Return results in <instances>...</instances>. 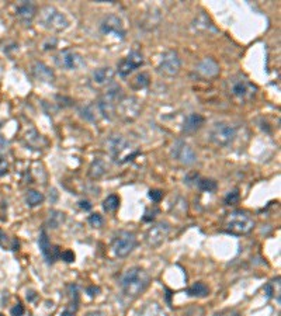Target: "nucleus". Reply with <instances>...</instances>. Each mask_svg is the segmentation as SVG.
Returning <instances> with one entry per match:
<instances>
[{
  "label": "nucleus",
  "mask_w": 281,
  "mask_h": 316,
  "mask_svg": "<svg viewBox=\"0 0 281 316\" xmlns=\"http://www.w3.org/2000/svg\"><path fill=\"white\" fill-rule=\"evenodd\" d=\"M149 283H151V277L144 268L131 267L121 277V290L125 297L136 298L147 290Z\"/></svg>",
  "instance_id": "f257e3e1"
},
{
  "label": "nucleus",
  "mask_w": 281,
  "mask_h": 316,
  "mask_svg": "<svg viewBox=\"0 0 281 316\" xmlns=\"http://www.w3.org/2000/svg\"><path fill=\"white\" fill-rule=\"evenodd\" d=\"M107 148L111 158L118 164H124L131 162L139 155V151L135 148L128 139H125L122 135H111L107 141Z\"/></svg>",
  "instance_id": "f03ea898"
},
{
  "label": "nucleus",
  "mask_w": 281,
  "mask_h": 316,
  "mask_svg": "<svg viewBox=\"0 0 281 316\" xmlns=\"http://www.w3.org/2000/svg\"><path fill=\"white\" fill-rule=\"evenodd\" d=\"M40 24L45 30L52 32H62L69 27V20L62 12L54 6H44L40 10Z\"/></svg>",
  "instance_id": "7ed1b4c3"
},
{
  "label": "nucleus",
  "mask_w": 281,
  "mask_h": 316,
  "mask_svg": "<svg viewBox=\"0 0 281 316\" xmlns=\"http://www.w3.org/2000/svg\"><path fill=\"white\" fill-rule=\"evenodd\" d=\"M255 219L244 211H233L225 219V231L232 235H246L253 229Z\"/></svg>",
  "instance_id": "20e7f679"
},
{
  "label": "nucleus",
  "mask_w": 281,
  "mask_h": 316,
  "mask_svg": "<svg viewBox=\"0 0 281 316\" xmlns=\"http://www.w3.org/2000/svg\"><path fill=\"white\" fill-rule=\"evenodd\" d=\"M208 138L214 145L225 148L231 145L236 138V128L228 122H217L214 124V127L211 128Z\"/></svg>",
  "instance_id": "39448f33"
},
{
  "label": "nucleus",
  "mask_w": 281,
  "mask_h": 316,
  "mask_svg": "<svg viewBox=\"0 0 281 316\" xmlns=\"http://www.w3.org/2000/svg\"><path fill=\"white\" fill-rule=\"evenodd\" d=\"M229 91L232 93L233 97L239 98L242 101H248L255 97L257 87L244 76H235L232 79H229Z\"/></svg>",
  "instance_id": "423d86ee"
},
{
  "label": "nucleus",
  "mask_w": 281,
  "mask_h": 316,
  "mask_svg": "<svg viewBox=\"0 0 281 316\" xmlns=\"http://www.w3.org/2000/svg\"><path fill=\"white\" fill-rule=\"evenodd\" d=\"M136 246V237L128 231H120L113 239V252L117 257H127Z\"/></svg>",
  "instance_id": "0eeeda50"
},
{
  "label": "nucleus",
  "mask_w": 281,
  "mask_h": 316,
  "mask_svg": "<svg viewBox=\"0 0 281 316\" xmlns=\"http://www.w3.org/2000/svg\"><path fill=\"white\" fill-rule=\"evenodd\" d=\"M180 67H182V61H180L178 51L169 49L162 54L159 65H158V72L160 75H163L166 78H173L180 72Z\"/></svg>",
  "instance_id": "6e6552de"
},
{
  "label": "nucleus",
  "mask_w": 281,
  "mask_h": 316,
  "mask_svg": "<svg viewBox=\"0 0 281 316\" xmlns=\"http://www.w3.org/2000/svg\"><path fill=\"white\" fill-rule=\"evenodd\" d=\"M56 66L61 67L63 71H78L80 67L85 66V59L80 54L72 49H65L61 51L55 56Z\"/></svg>",
  "instance_id": "1a4fd4ad"
},
{
  "label": "nucleus",
  "mask_w": 281,
  "mask_h": 316,
  "mask_svg": "<svg viewBox=\"0 0 281 316\" xmlns=\"http://www.w3.org/2000/svg\"><path fill=\"white\" fill-rule=\"evenodd\" d=\"M171 158L184 166H191L197 162V155L194 149L186 144L184 141H176L170 149Z\"/></svg>",
  "instance_id": "9d476101"
},
{
  "label": "nucleus",
  "mask_w": 281,
  "mask_h": 316,
  "mask_svg": "<svg viewBox=\"0 0 281 316\" xmlns=\"http://www.w3.org/2000/svg\"><path fill=\"white\" fill-rule=\"evenodd\" d=\"M100 32L103 36H113L117 40H124L125 38V28L122 24L121 18L117 17L114 14H110L103 18L100 23Z\"/></svg>",
  "instance_id": "9b49d317"
},
{
  "label": "nucleus",
  "mask_w": 281,
  "mask_h": 316,
  "mask_svg": "<svg viewBox=\"0 0 281 316\" xmlns=\"http://www.w3.org/2000/svg\"><path fill=\"white\" fill-rule=\"evenodd\" d=\"M169 231H170V226H169L167 222L155 224L145 233V242L151 248H159L160 244L166 240V237L169 235Z\"/></svg>",
  "instance_id": "f8f14e48"
},
{
  "label": "nucleus",
  "mask_w": 281,
  "mask_h": 316,
  "mask_svg": "<svg viewBox=\"0 0 281 316\" xmlns=\"http://www.w3.org/2000/svg\"><path fill=\"white\" fill-rule=\"evenodd\" d=\"M140 111V103L138 98L135 97H122L120 103L117 104L116 113L120 114L121 118L125 121H132L135 120Z\"/></svg>",
  "instance_id": "ddd939ff"
},
{
  "label": "nucleus",
  "mask_w": 281,
  "mask_h": 316,
  "mask_svg": "<svg viewBox=\"0 0 281 316\" xmlns=\"http://www.w3.org/2000/svg\"><path fill=\"white\" fill-rule=\"evenodd\" d=\"M142 65H144V55L140 54L139 51L134 49V51L129 52L128 56H125L118 63V73H120V76L125 78V76H128L132 72H135Z\"/></svg>",
  "instance_id": "4468645a"
},
{
  "label": "nucleus",
  "mask_w": 281,
  "mask_h": 316,
  "mask_svg": "<svg viewBox=\"0 0 281 316\" xmlns=\"http://www.w3.org/2000/svg\"><path fill=\"white\" fill-rule=\"evenodd\" d=\"M38 244H40V249H41V253L44 255V257L47 259V262L49 264H52L54 262H56V259L61 257V250L58 246H54L51 244L48 239V235L47 232L41 231V235H40V239H38Z\"/></svg>",
  "instance_id": "2eb2a0df"
},
{
  "label": "nucleus",
  "mask_w": 281,
  "mask_h": 316,
  "mask_svg": "<svg viewBox=\"0 0 281 316\" xmlns=\"http://www.w3.org/2000/svg\"><path fill=\"white\" fill-rule=\"evenodd\" d=\"M32 78L41 82V83H54L55 82V73L49 66H47L44 62H34L30 67Z\"/></svg>",
  "instance_id": "dca6fc26"
},
{
  "label": "nucleus",
  "mask_w": 281,
  "mask_h": 316,
  "mask_svg": "<svg viewBox=\"0 0 281 316\" xmlns=\"http://www.w3.org/2000/svg\"><path fill=\"white\" fill-rule=\"evenodd\" d=\"M37 6L31 2H21L19 6H17V10H16V16L20 20V23L24 25H30L34 18L37 16Z\"/></svg>",
  "instance_id": "f3484780"
},
{
  "label": "nucleus",
  "mask_w": 281,
  "mask_h": 316,
  "mask_svg": "<svg viewBox=\"0 0 281 316\" xmlns=\"http://www.w3.org/2000/svg\"><path fill=\"white\" fill-rule=\"evenodd\" d=\"M196 71L202 78H214L220 73V65L213 59V58H204L198 65H197Z\"/></svg>",
  "instance_id": "a211bd4d"
},
{
  "label": "nucleus",
  "mask_w": 281,
  "mask_h": 316,
  "mask_svg": "<svg viewBox=\"0 0 281 316\" xmlns=\"http://www.w3.org/2000/svg\"><path fill=\"white\" fill-rule=\"evenodd\" d=\"M204 124H205V118L201 114H197V113L189 114L184 118L183 132H186V134H194L200 128H202Z\"/></svg>",
  "instance_id": "6ab92c4d"
},
{
  "label": "nucleus",
  "mask_w": 281,
  "mask_h": 316,
  "mask_svg": "<svg viewBox=\"0 0 281 316\" xmlns=\"http://www.w3.org/2000/svg\"><path fill=\"white\" fill-rule=\"evenodd\" d=\"M193 28L197 31V32H202V34H205V32H217V28L214 27L213 24V21L209 20L205 13H200L196 18H194V21H193Z\"/></svg>",
  "instance_id": "aec40b11"
},
{
  "label": "nucleus",
  "mask_w": 281,
  "mask_h": 316,
  "mask_svg": "<svg viewBox=\"0 0 281 316\" xmlns=\"http://www.w3.org/2000/svg\"><path fill=\"white\" fill-rule=\"evenodd\" d=\"M67 294H69L71 302L66 306L65 312L62 313V316H74L78 312V308H79V290H78V286L71 284L67 287Z\"/></svg>",
  "instance_id": "412c9836"
},
{
  "label": "nucleus",
  "mask_w": 281,
  "mask_h": 316,
  "mask_svg": "<svg viewBox=\"0 0 281 316\" xmlns=\"http://www.w3.org/2000/svg\"><path fill=\"white\" fill-rule=\"evenodd\" d=\"M93 78V82L96 83V85H109L113 82L114 79V71L111 69V67H98L96 69L92 75Z\"/></svg>",
  "instance_id": "4be33fe9"
},
{
  "label": "nucleus",
  "mask_w": 281,
  "mask_h": 316,
  "mask_svg": "<svg viewBox=\"0 0 281 316\" xmlns=\"http://www.w3.org/2000/svg\"><path fill=\"white\" fill-rule=\"evenodd\" d=\"M25 142H27V146H30L31 149H41L43 146L47 145L45 138L41 134H38L36 129L27 131V134H25Z\"/></svg>",
  "instance_id": "5701e85b"
},
{
  "label": "nucleus",
  "mask_w": 281,
  "mask_h": 316,
  "mask_svg": "<svg viewBox=\"0 0 281 316\" xmlns=\"http://www.w3.org/2000/svg\"><path fill=\"white\" fill-rule=\"evenodd\" d=\"M107 171V166L101 159H94L89 167V177L93 180H97L100 177H103Z\"/></svg>",
  "instance_id": "b1692460"
},
{
  "label": "nucleus",
  "mask_w": 281,
  "mask_h": 316,
  "mask_svg": "<svg viewBox=\"0 0 281 316\" xmlns=\"http://www.w3.org/2000/svg\"><path fill=\"white\" fill-rule=\"evenodd\" d=\"M138 316H167V313L158 302H149L139 310Z\"/></svg>",
  "instance_id": "393cba45"
},
{
  "label": "nucleus",
  "mask_w": 281,
  "mask_h": 316,
  "mask_svg": "<svg viewBox=\"0 0 281 316\" xmlns=\"http://www.w3.org/2000/svg\"><path fill=\"white\" fill-rule=\"evenodd\" d=\"M65 214L62 213V211H56V209H52V211H49L48 214V218H47V225L51 228V229H56V228H59V226L65 222Z\"/></svg>",
  "instance_id": "a878e982"
},
{
  "label": "nucleus",
  "mask_w": 281,
  "mask_h": 316,
  "mask_svg": "<svg viewBox=\"0 0 281 316\" xmlns=\"http://www.w3.org/2000/svg\"><path fill=\"white\" fill-rule=\"evenodd\" d=\"M187 294L190 297H197V298H205L208 294H209V288H208L207 284H204L201 281H198L196 284L190 287L187 290Z\"/></svg>",
  "instance_id": "bb28decb"
},
{
  "label": "nucleus",
  "mask_w": 281,
  "mask_h": 316,
  "mask_svg": "<svg viewBox=\"0 0 281 316\" xmlns=\"http://www.w3.org/2000/svg\"><path fill=\"white\" fill-rule=\"evenodd\" d=\"M0 246H2L5 250H12V252H16V250H19L20 243L17 239L7 236L6 233L0 229Z\"/></svg>",
  "instance_id": "cd10ccee"
},
{
  "label": "nucleus",
  "mask_w": 281,
  "mask_h": 316,
  "mask_svg": "<svg viewBox=\"0 0 281 316\" xmlns=\"http://www.w3.org/2000/svg\"><path fill=\"white\" fill-rule=\"evenodd\" d=\"M44 201V195L43 193L40 191H36V190H30L27 194H25V202L28 207H38L41 205Z\"/></svg>",
  "instance_id": "c85d7f7f"
},
{
  "label": "nucleus",
  "mask_w": 281,
  "mask_h": 316,
  "mask_svg": "<svg viewBox=\"0 0 281 316\" xmlns=\"http://www.w3.org/2000/svg\"><path fill=\"white\" fill-rule=\"evenodd\" d=\"M197 186L201 191H205V193H214L215 190L218 189V184L213 179H200L197 182Z\"/></svg>",
  "instance_id": "c756f323"
},
{
  "label": "nucleus",
  "mask_w": 281,
  "mask_h": 316,
  "mask_svg": "<svg viewBox=\"0 0 281 316\" xmlns=\"http://www.w3.org/2000/svg\"><path fill=\"white\" fill-rule=\"evenodd\" d=\"M118 205H120V198L114 194L109 195V197L103 201V209L106 213H113V211H116L117 208H118Z\"/></svg>",
  "instance_id": "7c9ffc66"
},
{
  "label": "nucleus",
  "mask_w": 281,
  "mask_h": 316,
  "mask_svg": "<svg viewBox=\"0 0 281 316\" xmlns=\"http://www.w3.org/2000/svg\"><path fill=\"white\" fill-rule=\"evenodd\" d=\"M148 85H149V75L148 73H139L132 80L134 89H145Z\"/></svg>",
  "instance_id": "2f4dec72"
},
{
  "label": "nucleus",
  "mask_w": 281,
  "mask_h": 316,
  "mask_svg": "<svg viewBox=\"0 0 281 316\" xmlns=\"http://www.w3.org/2000/svg\"><path fill=\"white\" fill-rule=\"evenodd\" d=\"M277 284H280V278H277V280L269 283L267 286L264 287V292H266V295H267L269 298L274 297V294H275V295H277V301H280V294H278V292H275V286H277Z\"/></svg>",
  "instance_id": "473e14b6"
},
{
  "label": "nucleus",
  "mask_w": 281,
  "mask_h": 316,
  "mask_svg": "<svg viewBox=\"0 0 281 316\" xmlns=\"http://www.w3.org/2000/svg\"><path fill=\"white\" fill-rule=\"evenodd\" d=\"M239 198H240V194H239V190H232L229 191L225 197V204L226 205H235L238 204Z\"/></svg>",
  "instance_id": "72a5a7b5"
},
{
  "label": "nucleus",
  "mask_w": 281,
  "mask_h": 316,
  "mask_svg": "<svg viewBox=\"0 0 281 316\" xmlns=\"http://www.w3.org/2000/svg\"><path fill=\"white\" fill-rule=\"evenodd\" d=\"M89 224L94 228H98V226L103 225V218H101V215L100 214H92L90 217H89Z\"/></svg>",
  "instance_id": "f704fd0d"
},
{
  "label": "nucleus",
  "mask_w": 281,
  "mask_h": 316,
  "mask_svg": "<svg viewBox=\"0 0 281 316\" xmlns=\"http://www.w3.org/2000/svg\"><path fill=\"white\" fill-rule=\"evenodd\" d=\"M149 198L153 201V202H159L162 200V197H163V191H160V190H151L149 191Z\"/></svg>",
  "instance_id": "c9c22d12"
},
{
  "label": "nucleus",
  "mask_w": 281,
  "mask_h": 316,
  "mask_svg": "<svg viewBox=\"0 0 281 316\" xmlns=\"http://www.w3.org/2000/svg\"><path fill=\"white\" fill-rule=\"evenodd\" d=\"M10 312H12V316H23L24 315L25 310H24V306H23V305L17 304V305H14V306H13Z\"/></svg>",
  "instance_id": "e433bc0d"
},
{
  "label": "nucleus",
  "mask_w": 281,
  "mask_h": 316,
  "mask_svg": "<svg viewBox=\"0 0 281 316\" xmlns=\"http://www.w3.org/2000/svg\"><path fill=\"white\" fill-rule=\"evenodd\" d=\"M61 257L66 263L75 262V253H74V252H72V250H65L63 253H61Z\"/></svg>",
  "instance_id": "4c0bfd02"
},
{
  "label": "nucleus",
  "mask_w": 281,
  "mask_h": 316,
  "mask_svg": "<svg viewBox=\"0 0 281 316\" xmlns=\"http://www.w3.org/2000/svg\"><path fill=\"white\" fill-rule=\"evenodd\" d=\"M7 173V162L5 156H2L0 155V176H3V174H6Z\"/></svg>",
  "instance_id": "58836bf2"
},
{
  "label": "nucleus",
  "mask_w": 281,
  "mask_h": 316,
  "mask_svg": "<svg viewBox=\"0 0 281 316\" xmlns=\"http://www.w3.org/2000/svg\"><path fill=\"white\" fill-rule=\"evenodd\" d=\"M197 180H198V174L197 173H191V174H189L184 179V182L187 183V184H193V182L197 183Z\"/></svg>",
  "instance_id": "ea45409f"
},
{
  "label": "nucleus",
  "mask_w": 281,
  "mask_h": 316,
  "mask_svg": "<svg viewBox=\"0 0 281 316\" xmlns=\"http://www.w3.org/2000/svg\"><path fill=\"white\" fill-rule=\"evenodd\" d=\"M79 207L82 208V209H85V211H90L92 209V204L89 202V201H79Z\"/></svg>",
  "instance_id": "a19ab883"
},
{
  "label": "nucleus",
  "mask_w": 281,
  "mask_h": 316,
  "mask_svg": "<svg viewBox=\"0 0 281 316\" xmlns=\"http://www.w3.org/2000/svg\"><path fill=\"white\" fill-rule=\"evenodd\" d=\"M98 292H100V288H98V287H89V288H87V294H89L90 297H96V295H98Z\"/></svg>",
  "instance_id": "79ce46f5"
},
{
  "label": "nucleus",
  "mask_w": 281,
  "mask_h": 316,
  "mask_svg": "<svg viewBox=\"0 0 281 316\" xmlns=\"http://www.w3.org/2000/svg\"><path fill=\"white\" fill-rule=\"evenodd\" d=\"M86 316H106L103 310H93V312H89Z\"/></svg>",
  "instance_id": "37998d69"
},
{
  "label": "nucleus",
  "mask_w": 281,
  "mask_h": 316,
  "mask_svg": "<svg viewBox=\"0 0 281 316\" xmlns=\"http://www.w3.org/2000/svg\"><path fill=\"white\" fill-rule=\"evenodd\" d=\"M214 316H222V315H221V313H215Z\"/></svg>",
  "instance_id": "c03bdc74"
},
{
  "label": "nucleus",
  "mask_w": 281,
  "mask_h": 316,
  "mask_svg": "<svg viewBox=\"0 0 281 316\" xmlns=\"http://www.w3.org/2000/svg\"><path fill=\"white\" fill-rule=\"evenodd\" d=\"M0 316H5V315H2V313H0Z\"/></svg>",
  "instance_id": "a18cd8bd"
},
{
  "label": "nucleus",
  "mask_w": 281,
  "mask_h": 316,
  "mask_svg": "<svg viewBox=\"0 0 281 316\" xmlns=\"http://www.w3.org/2000/svg\"><path fill=\"white\" fill-rule=\"evenodd\" d=\"M0 127H2V125H0Z\"/></svg>",
  "instance_id": "49530a36"
}]
</instances>
